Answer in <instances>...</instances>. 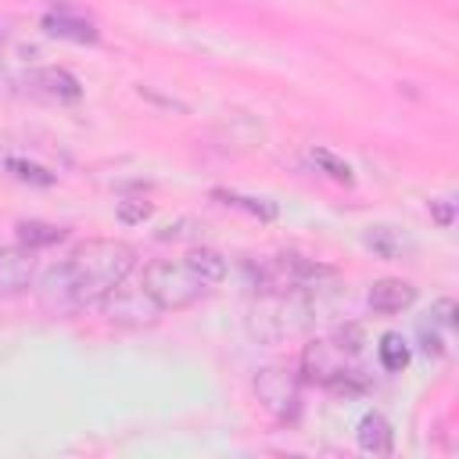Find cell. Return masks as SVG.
Instances as JSON below:
<instances>
[{
    "instance_id": "cell-13",
    "label": "cell",
    "mask_w": 459,
    "mask_h": 459,
    "mask_svg": "<svg viewBox=\"0 0 459 459\" xmlns=\"http://www.w3.org/2000/svg\"><path fill=\"white\" fill-rule=\"evenodd\" d=\"M183 262L201 276V283H204V287L222 283V280H226V273H230L226 255H222V251H215V247H204V244H201V247H190Z\"/></svg>"
},
{
    "instance_id": "cell-8",
    "label": "cell",
    "mask_w": 459,
    "mask_h": 459,
    "mask_svg": "<svg viewBox=\"0 0 459 459\" xmlns=\"http://www.w3.org/2000/svg\"><path fill=\"white\" fill-rule=\"evenodd\" d=\"M366 301H369L373 312H380V316H394V312H402V308H409V305L416 301V287H412L409 280L384 276V280H377V283L369 287Z\"/></svg>"
},
{
    "instance_id": "cell-5",
    "label": "cell",
    "mask_w": 459,
    "mask_h": 459,
    "mask_svg": "<svg viewBox=\"0 0 459 459\" xmlns=\"http://www.w3.org/2000/svg\"><path fill=\"white\" fill-rule=\"evenodd\" d=\"M97 308L104 312L108 323H118V326H151L161 316V308L147 294V287L143 283H129V280H122L115 290H108Z\"/></svg>"
},
{
    "instance_id": "cell-1",
    "label": "cell",
    "mask_w": 459,
    "mask_h": 459,
    "mask_svg": "<svg viewBox=\"0 0 459 459\" xmlns=\"http://www.w3.org/2000/svg\"><path fill=\"white\" fill-rule=\"evenodd\" d=\"M136 265V251L126 240L115 237H93L72 247L68 258L54 262L43 273L39 301L57 312H75L100 305L108 290H115L122 280H129Z\"/></svg>"
},
{
    "instance_id": "cell-7",
    "label": "cell",
    "mask_w": 459,
    "mask_h": 459,
    "mask_svg": "<svg viewBox=\"0 0 459 459\" xmlns=\"http://www.w3.org/2000/svg\"><path fill=\"white\" fill-rule=\"evenodd\" d=\"M43 32L57 36V39H72V43H97L100 39V29L90 18H82L79 11H68V7L47 11L43 14Z\"/></svg>"
},
{
    "instance_id": "cell-9",
    "label": "cell",
    "mask_w": 459,
    "mask_h": 459,
    "mask_svg": "<svg viewBox=\"0 0 459 459\" xmlns=\"http://www.w3.org/2000/svg\"><path fill=\"white\" fill-rule=\"evenodd\" d=\"M355 441H359V448L369 452V455H387L391 445H394V430H391L387 416L366 412V416L359 420V427H355Z\"/></svg>"
},
{
    "instance_id": "cell-18",
    "label": "cell",
    "mask_w": 459,
    "mask_h": 459,
    "mask_svg": "<svg viewBox=\"0 0 459 459\" xmlns=\"http://www.w3.org/2000/svg\"><path fill=\"white\" fill-rule=\"evenodd\" d=\"M151 212H154V208H151V201H140V197H126V201H118V219H122L126 226L143 222Z\"/></svg>"
},
{
    "instance_id": "cell-4",
    "label": "cell",
    "mask_w": 459,
    "mask_h": 459,
    "mask_svg": "<svg viewBox=\"0 0 459 459\" xmlns=\"http://www.w3.org/2000/svg\"><path fill=\"white\" fill-rule=\"evenodd\" d=\"M255 398L276 423H294L301 412V377L290 366H262L255 373Z\"/></svg>"
},
{
    "instance_id": "cell-2",
    "label": "cell",
    "mask_w": 459,
    "mask_h": 459,
    "mask_svg": "<svg viewBox=\"0 0 459 459\" xmlns=\"http://www.w3.org/2000/svg\"><path fill=\"white\" fill-rule=\"evenodd\" d=\"M301 380L333 391H359L366 384L355 366V351L341 348L333 337H319L301 348Z\"/></svg>"
},
{
    "instance_id": "cell-10",
    "label": "cell",
    "mask_w": 459,
    "mask_h": 459,
    "mask_svg": "<svg viewBox=\"0 0 459 459\" xmlns=\"http://www.w3.org/2000/svg\"><path fill=\"white\" fill-rule=\"evenodd\" d=\"M362 244L373 251V255H380V258H405L409 251H412V240L398 230V226H369L366 233H362Z\"/></svg>"
},
{
    "instance_id": "cell-14",
    "label": "cell",
    "mask_w": 459,
    "mask_h": 459,
    "mask_svg": "<svg viewBox=\"0 0 459 459\" xmlns=\"http://www.w3.org/2000/svg\"><path fill=\"white\" fill-rule=\"evenodd\" d=\"M14 230H18L22 247H29V251L47 247V244H57V240H65V237H68V230L54 226V222H39V219H22Z\"/></svg>"
},
{
    "instance_id": "cell-15",
    "label": "cell",
    "mask_w": 459,
    "mask_h": 459,
    "mask_svg": "<svg viewBox=\"0 0 459 459\" xmlns=\"http://www.w3.org/2000/svg\"><path fill=\"white\" fill-rule=\"evenodd\" d=\"M377 359H380V366H384L387 373H402V369L409 366V341H405L402 333L387 330V333L380 337V344H377Z\"/></svg>"
},
{
    "instance_id": "cell-17",
    "label": "cell",
    "mask_w": 459,
    "mask_h": 459,
    "mask_svg": "<svg viewBox=\"0 0 459 459\" xmlns=\"http://www.w3.org/2000/svg\"><path fill=\"white\" fill-rule=\"evenodd\" d=\"M7 169H11V176H18L22 183H36V186H50V183H54V172H47L43 165L22 161V158H7Z\"/></svg>"
},
{
    "instance_id": "cell-12",
    "label": "cell",
    "mask_w": 459,
    "mask_h": 459,
    "mask_svg": "<svg viewBox=\"0 0 459 459\" xmlns=\"http://www.w3.org/2000/svg\"><path fill=\"white\" fill-rule=\"evenodd\" d=\"M212 197H215L219 204H226V208L247 212V215H251V219H258V222H273V219L280 215L276 201H269V197H251V194H237V190H222V186H215V190H212Z\"/></svg>"
},
{
    "instance_id": "cell-3",
    "label": "cell",
    "mask_w": 459,
    "mask_h": 459,
    "mask_svg": "<svg viewBox=\"0 0 459 459\" xmlns=\"http://www.w3.org/2000/svg\"><path fill=\"white\" fill-rule=\"evenodd\" d=\"M140 283L147 287V294L158 301L161 312H179L204 294L201 276L186 262H151L143 269Z\"/></svg>"
},
{
    "instance_id": "cell-20",
    "label": "cell",
    "mask_w": 459,
    "mask_h": 459,
    "mask_svg": "<svg viewBox=\"0 0 459 459\" xmlns=\"http://www.w3.org/2000/svg\"><path fill=\"white\" fill-rule=\"evenodd\" d=\"M427 208H430V215H434V222H437V226H445V230H448V226L455 222V201H452V197H430V204H427Z\"/></svg>"
},
{
    "instance_id": "cell-11",
    "label": "cell",
    "mask_w": 459,
    "mask_h": 459,
    "mask_svg": "<svg viewBox=\"0 0 459 459\" xmlns=\"http://www.w3.org/2000/svg\"><path fill=\"white\" fill-rule=\"evenodd\" d=\"M32 82H36L47 97H54V100H61V104H75V100L82 97L79 79H75L72 72H65V68H39V72L32 75Z\"/></svg>"
},
{
    "instance_id": "cell-16",
    "label": "cell",
    "mask_w": 459,
    "mask_h": 459,
    "mask_svg": "<svg viewBox=\"0 0 459 459\" xmlns=\"http://www.w3.org/2000/svg\"><path fill=\"white\" fill-rule=\"evenodd\" d=\"M312 161H316V169H319L323 176H330V179H337V183H344V186L355 183L351 165H348L344 158H337L330 147H312Z\"/></svg>"
},
{
    "instance_id": "cell-19",
    "label": "cell",
    "mask_w": 459,
    "mask_h": 459,
    "mask_svg": "<svg viewBox=\"0 0 459 459\" xmlns=\"http://www.w3.org/2000/svg\"><path fill=\"white\" fill-rule=\"evenodd\" d=\"M427 323H434L437 330H452L455 326V301L452 298H441L434 308H430V319Z\"/></svg>"
},
{
    "instance_id": "cell-6",
    "label": "cell",
    "mask_w": 459,
    "mask_h": 459,
    "mask_svg": "<svg viewBox=\"0 0 459 459\" xmlns=\"http://www.w3.org/2000/svg\"><path fill=\"white\" fill-rule=\"evenodd\" d=\"M32 273H36V262H32V251L29 247H22V244L0 247V298H11V294L29 290Z\"/></svg>"
}]
</instances>
